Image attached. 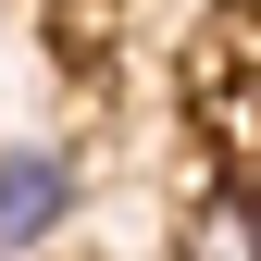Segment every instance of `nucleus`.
<instances>
[{"instance_id": "nucleus-3", "label": "nucleus", "mask_w": 261, "mask_h": 261, "mask_svg": "<svg viewBox=\"0 0 261 261\" xmlns=\"http://www.w3.org/2000/svg\"><path fill=\"white\" fill-rule=\"evenodd\" d=\"M249 212H261V174H249Z\"/></svg>"}, {"instance_id": "nucleus-1", "label": "nucleus", "mask_w": 261, "mask_h": 261, "mask_svg": "<svg viewBox=\"0 0 261 261\" xmlns=\"http://www.w3.org/2000/svg\"><path fill=\"white\" fill-rule=\"evenodd\" d=\"M62 212H75V149H13L0 162V249L50 237Z\"/></svg>"}, {"instance_id": "nucleus-4", "label": "nucleus", "mask_w": 261, "mask_h": 261, "mask_svg": "<svg viewBox=\"0 0 261 261\" xmlns=\"http://www.w3.org/2000/svg\"><path fill=\"white\" fill-rule=\"evenodd\" d=\"M0 261H13V249H0Z\"/></svg>"}, {"instance_id": "nucleus-2", "label": "nucleus", "mask_w": 261, "mask_h": 261, "mask_svg": "<svg viewBox=\"0 0 261 261\" xmlns=\"http://www.w3.org/2000/svg\"><path fill=\"white\" fill-rule=\"evenodd\" d=\"M174 261H261V212L237 199V187L187 199V224H174Z\"/></svg>"}]
</instances>
